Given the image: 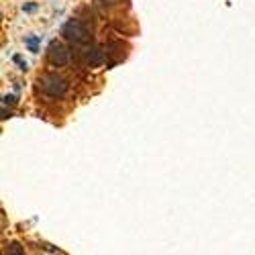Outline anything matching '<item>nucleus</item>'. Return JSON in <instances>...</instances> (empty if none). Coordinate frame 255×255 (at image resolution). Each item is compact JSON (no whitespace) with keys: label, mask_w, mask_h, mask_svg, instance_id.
Instances as JSON below:
<instances>
[{"label":"nucleus","mask_w":255,"mask_h":255,"mask_svg":"<svg viewBox=\"0 0 255 255\" xmlns=\"http://www.w3.org/2000/svg\"><path fill=\"white\" fill-rule=\"evenodd\" d=\"M39 88L45 96L49 98H61L68 92V82L57 74H43L39 78Z\"/></svg>","instance_id":"nucleus-2"},{"label":"nucleus","mask_w":255,"mask_h":255,"mask_svg":"<svg viewBox=\"0 0 255 255\" xmlns=\"http://www.w3.org/2000/svg\"><path fill=\"white\" fill-rule=\"evenodd\" d=\"M61 35L66 37L68 41H72L74 45H88L90 43V31H88V27L82 23V20H78V18H70L68 23H63V27H61Z\"/></svg>","instance_id":"nucleus-1"},{"label":"nucleus","mask_w":255,"mask_h":255,"mask_svg":"<svg viewBox=\"0 0 255 255\" xmlns=\"http://www.w3.org/2000/svg\"><path fill=\"white\" fill-rule=\"evenodd\" d=\"M25 10H27V12H31V10H35V4H29V6H25Z\"/></svg>","instance_id":"nucleus-8"},{"label":"nucleus","mask_w":255,"mask_h":255,"mask_svg":"<svg viewBox=\"0 0 255 255\" xmlns=\"http://www.w3.org/2000/svg\"><path fill=\"white\" fill-rule=\"evenodd\" d=\"M8 253H10V255H20V253H23V249H20L16 243H10V245H8Z\"/></svg>","instance_id":"nucleus-5"},{"label":"nucleus","mask_w":255,"mask_h":255,"mask_svg":"<svg viewBox=\"0 0 255 255\" xmlns=\"http://www.w3.org/2000/svg\"><path fill=\"white\" fill-rule=\"evenodd\" d=\"M12 61L18 63V68H20V70H27V61H23V57H20V55H14Z\"/></svg>","instance_id":"nucleus-6"},{"label":"nucleus","mask_w":255,"mask_h":255,"mask_svg":"<svg viewBox=\"0 0 255 255\" xmlns=\"http://www.w3.org/2000/svg\"><path fill=\"white\" fill-rule=\"evenodd\" d=\"M47 59H49L51 66L63 68L70 61V51L66 49V45H63L61 41H51L49 47H47Z\"/></svg>","instance_id":"nucleus-3"},{"label":"nucleus","mask_w":255,"mask_h":255,"mask_svg":"<svg viewBox=\"0 0 255 255\" xmlns=\"http://www.w3.org/2000/svg\"><path fill=\"white\" fill-rule=\"evenodd\" d=\"M39 41H41V37H37V35H31V37H27L25 39V45L29 47V51H37V47H39Z\"/></svg>","instance_id":"nucleus-4"},{"label":"nucleus","mask_w":255,"mask_h":255,"mask_svg":"<svg viewBox=\"0 0 255 255\" xmlns=\"http://www.w3.org/2000/svg\"><path fill=\"white\" fill-rule=\"evenodd\" d=\"M2 104H4V106H6V104H14V96H12V94H10V96H4V102H2Z\"/></svg>","instance_id":"nucleus-7"}]
</instances>
